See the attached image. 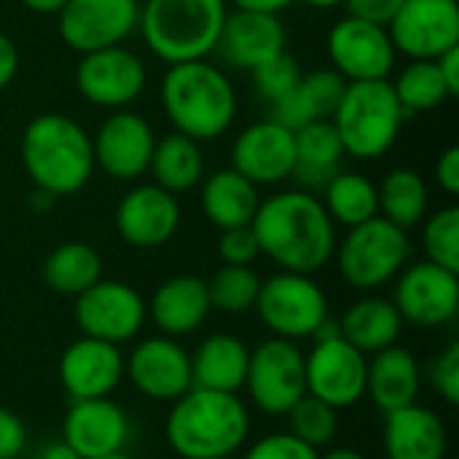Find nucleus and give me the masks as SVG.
I'll return each mask as SVG.
<instances>
[{
	"label": "nucleus",
	"mask_w": 459,
	"mask_h": 459,
	"mask_svg": "<svg viewBox=\"0 0 459 459\" xmlns=\"http://www.w3.org/2000/svg\"><path fill=\"white\" fill-rule=\"evenodd\" d=\"M253 231L272 264L280 272L317 274L328 266L336 250V223L325 212L320 196L307 188L280 191L261 199Z\"/></svg>",
	"instance_id": "f257e3e1"
},
{
	"label": "nucleus",
	"mask_w": 459,
	"mask_h": 459,
	"mask_svg": "<svg viewBox=\"0 0 459 459\" xmlns=\"http://www.w3.org/2000/svg\"><path fill=\"white\" fill-rule=\"evenodd\" d=\"M250 436V411L237 393L191 387L180 395L164 422V438L180 459L237 455Z\"/></svg>",
	"instance_id": "f03ea898"
},
{
	"label": "nucleus",
	"mask_w": 459,
	"mask_h": 459,
	"mask_svg": "<svg viewBox=\"0 0 459 459\" xmlns=\"http://www.w3.org/2000/svg\"><path fill=\"white\" fill-rule=\"evenodd\" d=\"M19 153L32 186L54 199L78 194L94 172L91 134L65 113L35 116L22 132Z\"/></svg>",
	"instance_id": "7ed1b4c3"
},
{
	"label": "nucleus",
	"mask_w": 459,
	"mask_h": 459,
	"mask_svg": "<svg viewBox=\"0 0 459 459\" xmlns=\"http://www.w3.org/2000/svg\"><path fill=\"white\" fill-rule=\"evenodd\" d=\"M161 105L175 132L207 143L237 118V89L226 70L210 59L169 65L161 78Z\"/></svg>",
	"instance_id": "20e7f679"
},
{
	"label": "nucleus",
	"mask_w": 459,
	"mask_h": 459,
	"mask_svg": "<svg viewBox=\"0 0 459 459\" xmlns=\"http://www.w3.org/2000/svg\"><path fill=\"white\" fill-rule=\"evenodd\" d=\"M226 13V0H143L137 30L153 56L178 65L215 51Z\"/></svg>",
	"instance_id": "39448f33"
},
{
	"label": "nucleus",
	"mask_w": 459,
	"mask_h": 459,
	"mask_svg": "<svg viewBox=\"0 0 459 459\" xmlns=\"http://www.w3.org/2000/svg\"><path fill=\"white\" fill-rule=\"evenodd\" d=\"M344 153L360 161L382 159L398 140L406 113L390 78L347 83L339 108L331 116Z\"/></svg>",
	"instance_id": "423d86ee"
},
{
	"label": "nucleus",
	"mask_w": 459,
	"mask_h": 459,
	"mask_svg": "<svg viewBox=\"0 0 459 459\" xmlns=\"http://www.w3.org/2000/svg\"><path fill=\"white\" fill-rule=\"evenodd\" d=\"M342 280L363 293L390 285L411 261V237L382 215L347 229L333 250Z\"/></svg>",
	"instance_id": "0eeeda50"
},
{
	"label": "nucleus",
	"mask_w": 459,
	"mask_h": 459,
	"mask_svg": "<svg viewBox=\"0 0 459 459\" xmlns=\"http://www.w3.org/2000/svg\"><path fill=\"white\" fill-rule=\"evenodd\" d=\"M315 347L304 355L307 393L336 411L358 406L366 398L368 358L339 333L336 320H325L312 336Z\"/></svg>",
	"instance_id": "6e6552de"
},
{
	"label": "nucleus",
	"mask_w": 459,
	"mask_h": 459,
	"mask_svg": "<svg viewBox=\"0 0 459 459\" xmlns=\"http://www.w3.org/2000/svg\"><path fill=\"white\" fill-rule=\"evenodd\" d=\"M253 309L272 336L288 342L312 339L317 328L331 317L325 290L315 282L312 274L299 272H277L269 280H261Z\"/></svg>",
	"instance_id": "1a4fd4ad"
},
{
	"label": "nucleus",
	"mask_w": 459,
	"mask_h": 459,
	"mask_svg": "<svg viewBox=\"0 0 459 459\" xmlns=\"http://www.w3.org/2000/svg\"><path fill=\"white\" fill-rule=\"evenodd\" d=\"M242 390H247V398L258 411L269 417H285L307 395L304 352L299 344L269 336L250 350Z\"/></svg>",
	"instance_id": "9d476101"
},
{
	"label": "nucleus",
	"mask_w": 459,
	"mask_h": 459,
	"mask_svg": "<svg viewBox=\"0 0 459 459\" xmlns=\"http://www.w3.org/2000/svg\"><path fill=\"white\" fill-rule=\"evenodd\" d=\"M393 307L401 320L417 328L449 325L459 312V277L433 261L406 264L393 280Z\"/></svg>",
	"instance_id": "9b49d317"
},
{
	"label": "nucleus",
	"mask_w": 459,
	"mask_h": 459,
	"mask_svg": "<svg viewBox=\"0 0 459 459\" xmlns=\"http://www.w3.org/2000/svg\"><path fill=\"white\" fill-rule=\"evenodd\" d=\"M73 315L83 336L121 347L143 331L148 320V304L132 285L118 280H100L75 296Z\"/></svg>",
	"instance_id": "f8f14e48"
},
{
	"label": "nucleus",
	"mask_w": 459,
	"mask_h": 459,
	"mask_svg": "<svg viewBox=\"0 0 459 459\" xmlns=\"http://www.w3.org/2000/svg\"><path fill=\"white\" fill-rule=\"evenodd\" d=\"M331 67L347 81H385L395 67V46L385 24L347 13L328 32Z\"/></svg>",
	"instance_id": "ddd939ff"
},
{
	"label": "nucleus",
	"mask_w": 459,
	"mask_h": 459,
	"mask_svg": "<svg viewBox=\"0 0 459 459\" xmlns=\"http://www.w3.org/2000/svg\"><path fill=\"white\" fill-rule=\"evenodd\" d=\"M75 86L86 102L108 110H121L145 91L148 67L124 43L97 48L81 54V62L75 67Z\"/></svg>",
	"instance_id": "4468645a"
},
{
	"label": "nucleus",
	"mask_w": 459,
	"mask_h": 459,
	"mask_svg": "<svg viewBox=\"0 0 459 459\" xmlns=\"http://www.w3.org/2000/svg\"><path fill=\"white\" fill-rule=\"evenodd\" d=\"M137 22L140 0H65L56 13L62 43L78 54L121 46Z\"/></svg>",
	"instance_id": "2eb2a0df"
},
{
	"label": "nucleus",
	"mask_w": 459,
	"mask_h": 459,
	"mask_svg": "<svg viewBox=\"0 0 459 459\" xmlns=\"http://www.w3.org/2000/svg\"><path fill=\"white\" fill-rule=\"evenodd\" d=\"M124 379L148 401L175 403L194 387L191 352L172 336H148L124 358Z\"/></svg>",
	"instance_id": "dca6fc26"
},
{
	"label": "nucleus",
	"mask_w": 459,
	"mask_h": 459,
	"mask_svg": "<svg viewBox=\"0 0 459 459\" xmlns=\"http://www.w3.org/2000/svg\"><path fill=\"white\" fill-rule=\"evenodd\" d=\"M156 140L159 137L145 116L129 108L110 110L91 137L94 167L113 180H137L148 172Z\"/></svg>",
	"instance_id": "f3484780"
},
{
	"label": "nucleus",
	"mask_w": 459,
	"mask_h": 459,
	"mask_svg": "<svg viewBox=\"0 0 459 459\" xmlns=\"http://www.w3.org/2000/svg\"><path fill=\"white\" fill-rule=\"evenodd\" d=\"M387 32L398 54L409 59H438L459 46L457 0H406L390 19Z\"/></svg>",
	"instance_id": "a211bd4d"
},
{
	"label": "nucleus",
	"mask_w": 459,
	"mask_h": 459,
	"mask_svg": "<svg viewBox=\"0 0 459 459\" xmlns=\"http://www.w3.org/2000/svg\"><path fill=\"white\" fill-rule=\"evenodd\" d=\"M296 137L274 118L245 126L231 145V169L255 186H274L293 178Z\"/></svg>",
	"instance_id": "6ab92c4d"
},
{
	"label": "nucleus",
	"mask_w": 459,
	"mask_h": 459,
	"mask_svg": "<svg viewBox=\"0 0 459 459\" xmlns=\"http://www.w3.org/2000/svg\"><path fill=\"white\" fill-rule=\"evenodd\" d=\"M129 438V417L113 398L73 401L62 422V441L81 459L118 455L126 449Z\"/></svg>",
	"instance_id": "aec40b11"
},
{
	"label": "nucleus",
	"mask_w": 459,
	"mask_h": 459,
	"mask_svg": "<svg viewBox=\"0 0 459 459\" xmlns=\"http://www.w3.org/2000/svg\"><path fill=\"white\" fill-rule=\"evenodd\" d=\"M288 48V30L280 13L231 8L226 13L215 56L231 70H253L269 56Z\"/></svg>",
	"instance_id": "412c9836"
},
{
	"label": "nucleus",
	"mask_w": 459,
	"mask_h": 459,
	"mask_svg": "<svg viewBox=\"0 0 459 459\" xmlns=\"http://www.w3.org/2000/svg\"><path fill=\"white\" fill-rule=\"evenodd\" d=\"M116 229L126 245L140 250L167 245L180 229L178 196L159 188L156 183L129 188L116 207Z\"/></svg>",
	"instance_id": "4be33fe9"
},
{
	"label": "nucleus",
	"mask_w": 459,
	"mask_h": 459,
	"mask_svg": "<svg viewBox=\"0 0 459 459\" xmlns=\"http://www.w3.org/2000/svg\"><path fill=\"white\" fill-rule=\"evenodd\" d=\"M59 382L70 401L110 398L124 382V355L116 344L81 336L59 358Z\"/></svg>",
	"instance_id": "5701e85b"
},
{
	"label": "nucleus",
	"mask_w": 459,
	"mask_h": 459,
	"mask_svg": "<svg viewBox=\"0 0 459 459\" xmlns=\"http://www.w3.org/2000/svg\"><path fill=\"white\" fill-rule=\"evenodd\" d=\"M382 446L387 459H446L449 430L433 409L411 403L385 414Z\"/></svg>",
	"instance_id": "b1692460"
},
{
	"label": "nucleus",
	"mask_w": 459,
	"mask_h": 459,
	"mask_svg": "<svg viewBox=\"0 0 459 459\" xmlns=\"http://www.w3.org/2000/svg\"><path fill=\"white\" fill-rule=\"evenodd\" d=\"M210 312L212 304L207 282L196 274H175L164 280L148 301V317L164 336L172 339L196 333Z\"/></svg>",
	"instance_id": "393cba45"
},
{
	"label": "nucleus",
	"mask_w": 459,
	"mask_h": 459,
	"mask_svg": "<svg viewBox=\"0 0 459 459\" xmlns=\"http://www.w3.org/2000/svg\"><path fill=\"white\" fill-rule=\"evenodd\" d=\"M422 390V368L417 355L401 344H393L368 358L366 395L382 414L417 403Z\"/></svg>",
	"instance_id": "a878e982"
},
{
	"label": "nucleus",
	"mask_w": 459,
	"mask_h": 459,
	"mask_svg": "<svg viewBox=\"0 0 459 459\" xmlns=\"http://www.w3.org/2000/svg\"><path fill=\"white\" fill-rule=\"evenodd\" d=\"M347 81L333 67L304 73L299 83L272 105V118L288 129H301L312 121H325L342 102Z\"/></svg>",
	"instance_id": "bb28decb"
},
{
	"label": "nucleus",
	"mask_w": 459,
	"mask_h": 459,
	"mask_svg": "<svg viewBox=\"0 0 459 459\" xmlns=\"http://www.w3.org/2000/svg\"><path fill=\"white\" fill-rule=\"evenodd\" d=\"M250 347L231 333H210L191 352L194 387L215 393H237L245 387Z\"/></svg>",
	"instance_id": "cd10ccee"
},
{
	"label": "nucleus",
	"mask_w": 459,
	"mask_h": 459,
	"mask_svg": "<svg viewBox=\"0 0 459 459\" xmlns=\"http://www.w3.org/2000/svg\"><path fill=\"white\" fill-rule=\"evenodd\" d=\"M199 204L207 221L223 231V229H237V226H250L261 204V196H258L255 183H250L237 169L226 167L202 180Z\"/></svg>",
	"instance_id": "c85d7f7f"
},
{
	"label": "nucleus",
	"mask_w": 459,
	"mask_h": 459,
	"mask_svg": "<svg viewBox=\"0 0 459 459\" xmlns=\"http://www.w3.org/2000/svg\"><path fill=\"white\" fill-rule=\"evenodd\" d=\"M342 339H347L355 350L366 358L398 344L403 333V320L390 299L382 296H363L347 307V312L336 320Z\"/></svg>",
	"instance_id": "c756f323"
},
{
	"label": "nucleus",
	"mask_w": 459,
	"mask_h": 459,
	"mask_svg": "<svg viewBox=\"0 0 459 459\" xmlns=\"http://www.w3.org/2000/svg\"><path fill=\"white\" fill-rule=\"evenodd\" d=\"M296 137V164H293V178L312 188H323L344 161V145L342 137L333 126L331 118L325 121H312L301 129L293 132Z\"/></svg>",
	"instance_id": "7c9ffc66"
},
{
	"label": "nucleus",
	"mask_w": 459,
	"mask_h": 459,
	"mask_svg": "<svg viewBox=\"0 0 459 459\" xmlns=\"http://www.w3.org/2000/svg\"><path fill=\"white\" fill-rule=\"evenodd\" d=\"M148 172L153 175V183L159 188L178 196V194H186L202 183L204 153L194 137L172 132V134L156 140Z\"/></svg>",
	"instance_id": "2f4dec72"
},
{
	"label": "nucleus",
	"mask_w": 459,
	"mask_h": 459,
	"mask_svg": "<svg viewBox=\"0 0 459 459\" xmlns=\"http://www.w3.org/2000/svg\"><path fill=\"white\" fill-rule=\"evenodd\" d=\"M379 215L398 229L409 231L428 218L430 210V188L422 175L409 167L390 169L382 183H377Z\"/></svg>",
	"instance_id": "473e14b6"
},
{
	"label": "nucleus",
	"mask_w": 459,
	"mask_h": 459,
	"mask_svg": "<svg viewBox=\"0 0 459 459\" xmlns=\"http://www.w3.org/2000/svg\"><path fill=\"white\" fill-rule=\"evenodd\" d=\"M102 280V255L86 242H62L43 261V282L59 296H81Z\"/></svg>",
	"instance_id": "72a5a7b5"
},
{
	"label": "nucleus",
	"mask_w": 459,
	"mask_h": 459,
	"mask_svg": "<svg viewBox=\"0 0 459 459\" xmlns=\"http://www.w3.org/2000/svg\"><path fill=\"white\" fill-rule=\"evenodd\" d=\"M320 191H323L320 202L333 223L352 229V226L366 223L379 215L377 183L360 172L339 169Z\"/></svg>",
	"instance_id": "f704fd0d"
},
{
	"label": "nucleus",
	"mask_w": 459,
	"mask_h": 459,
	"mask_svg": "<svg viewBox=\"0 0 459 459\" xmlns=\"http://www.w3.org/2000/svg\"><path fill=\"white\" fill-rule=\"evenodd\" d=\"M390 83L406 116L436 110L452 97L436 59H411Z\"/></svg>",
	"instance_id": "c9c22d12"
},
{
	"label": "nucleus",
	"mask_w": 459,
	"mask_h": 459,
	"mask_svg": "<svg viewBox=\"0 0 459 459\" xmlns=\"http://www.w3.org/2000/svg\"><path fill=\"white\" fill-rule=\"evenodd\" d=\"M261 290V277L253 266H229L223 264L207 282L212 309L223 315H245L255 307Z\"/></svg>",
	"instance_id": "e433bc0d"
},
{
	"label": "nucleus",
	"mask_w": 459,
	"mask_h": 459,
	"mask_svg": "<svg viewBox=\"0 0 459 459\" xmlns=\"http://www.w3.org/2000/svg\"><path fill=\"white\" fill-rule=\"evenodd\" d=\"M285 417H288V433L317 452L331 446L339 433V411L309 393Z\"/></svg>",
	"instance_id": "4c0bfd02"
},
{
	"label": "nucleus",
	"mask_w": 459,
	"mask_h": 459,
	"mask_svg": "<svg viewBox=\"0 0 459 459\" xmlns=\"http://www.w3.org/2000/svg\"><path fill=\"white\" fill-rule=\"evenodd\" d=\"M425 258L459 274V207L449 204L422 221Z\"/></svg>",
	"instance_id": "58836bf2"
},
{
	"label": "nucleus",
	"mask_w": 459,
	"mask_h": 459,
	"mask_svg": "<svg viewBox=\"0 0 459 459\" xmlns=\"http://www.w3.org/2000/svg\"><path fill=\"white\" fill-rule=\"evenodd\" d=\"M250 75H253V86H255L258 97L274 105L277 100H282L299 83V78L304 73H301L299 59L285 48V51L269 56L266 62H261L258 67H253Z\"/></svg>",
	"instance_id": "ea45409f"
},
{
	"label": "nucleus",
	"mask_w": 459,
	"mask_h": 459,
	"mask_svg": "<svg viewBox=\"0 0 459 459\" xmlns=\"http://www.w3.org/2000/svg\"><path fill=\"white\" fill-rule=\"evenodd\" d=\"M428 382L438 393V398L449 406L459 403V344L452 342L441 350V355L428 368Z\"/></svg>",
	"instance_id": "a19ab883"
},
{
	"label": "nucleus",
	"mask_w": 459,
	"mask_h": 459,
	"mask_svg": "<svg viewBox=\"0 0 459 459\" xmlns=\"http://www.w3.org/2000/svg\"><path fill=\"white\" fill-rule=\"evenodd\" d=\"M239 459H320V452L290 433H269L250 444L245 457Z\"/></svg>",
	"instance_id": "79ce46f5"
},
{
	"label": "nucleus",
	"mask_w": 459,
	"mask_h": 459,
	"mask_svg": "<svg viewBox=\"0 0 459 459\" xmlns=\"http://www.w3.org/2000/svg\"><path fill=\"white\" fill-rule=\"evenodd\" d=\"M218 255L229 266H253V261L261 255L253 226L223 229L218 239Z\"/></svg>",
	"instance_id": "37998d69"
},
{
	"label": "nucleus",
	"mask_w": 459,
	"mask_h": 459,
	"mask_svg": "<svg viewBox=\"0 0 459 459\" xmlns=\"http://www.w3.org/2000/svg\"><path fill=\"white\" fill-rule=\"evenodd\" d=\"M27 449V428L19 414L0 406V459H19Z\"/></svg>",
	"instance_id": "c03bdc74"
},
{
	"label": "nucleus",
	"mask_w": 459,
	"mask_h": 459,
	"mask_svg": "<svg viewBox=\"0 0 459 459\" xmlns=\"http://www.w3.org/2000/svg\"><path fill=\"white\" fill-rule=\"evenodd\" d=\"M406 0H347L344 8L347 13L352 16H360V19H368V22H377V24H390V19L401 11Z\"/></svg>",
	"instance_id": "a18cd8bd"
},
{
	"label": "nucleus",
	"mask_w": 459,
	"mask_h": 459,
	"mask_svg": "<svg viewBox=\"0 0 459 459\" xmlns=\"http://www.w3.org/2000/svg\"><path fill=\"white\" fill-rule=\"evenodd\" d=\"M436 180L441 186V191L446 196H457L459 194V148L449 145L438 161H436Z\"/></svg>",
	"instance_id": "49530a36"
},
{
	"label": "nucleus",
	"mask_w": 459,
	"mask_h": 459,
	"mask_svg": "<svg viewBox=\"0 0 459 459\" xmlns=\"http://www.w3.org/2000/svg\"><path fill=\"white\" fill-rule=\"evenodd\" d=\"M19 73V48L11 35L0 32V91L11 86Z\"/></svg>",
	"instance_id": "de8ad7c7"
},
{
	"label": "nucleus",
	"mask_w": 459,
	"mask_h": 459,
	"mask_svg": "<svg viewBox=\"0 0 459 459\" xmlns=\"http://www.w3.org/2000/svg\"><path fill=\"white\" fill-rule=\"evenodd\" d=\"M436 65H438V70H441V78H444V83H446L449 94H452V97H457L459 94V46L449 48V51H444V54L436 59Z\"/></svg>",
	"instance_id": "09e8293b"
},
{
	"label": "nucleus",
	"mask_w": 459,
	"mask_h": 459,
	"mask_svg": "<svg viewBox=\"0 0 459 459\" xmlns=\"http://www.w3.org/2000/svg\"><path fill=\"white\" fill-rule=\"evenodd\" d=\"M234 8H245V11H269V13H280L282 8H288L296 0H226Z\"/></svg>",
	"instance_id": "8fccbe9b"
},
{
	"label": "nucleus",
	"mask_w": 459,
	"mask_h": 459,
	"mask_svg": "<svg viewBox=\"0 0 459 459\" xmlns=\"http://www.w3.org/2000/svg\"><path fill=\"white\" fill-rule=\"evenodd\" d=\"M38 459H81L65 441H54V444H48L43 452H40V457Z\"/></svg>",
	"instance_id": "3c124183"
},
{
	"label": "nucleus",
	"mask_w": 459,
	"mask_h": 459,
	"mask_svg": "<svg viewBox=\"0 0 459 459\" xmlns=\"http://www.w3.org/2000/svg\"><path fill=\"white\" fill-rule=\"evenodd\" d=\"M19 3L35 13H59V8L65 5V0H19Z\"/></svg>",
	"instance_id": "603ef678"
},
{
	"label": "nucleus",
	"mask_w": 459,
	"mask_h": 459,
	"mask_svg": "<svg viewBox=\"0 0 459 459\" xmlns=\"http://www.w3.org/2000/svg\"><path fill=\"white\" fill-rule=\"evenodd\" d=\"M320 459H368L366 455H360L358 449H350V446H336L325 455H320Z\"/></svg>",
	"instance_id": "864d4df0"
},
{
	"label": "nucleus",
	"mask_w": 459,
	"mask_h": 459,
	"mask_svg": "<svg viewBox=\"0 0 459 459\" xmlns=\"http://www.w3.org/2000/svg\"><path fill=\"white\" fill-rule=\"evenodd\" d=\"M30 204H32V210L43 212V210L54 207V196H51V194H46V191H38V188H35V194H32Z\"/></svg>",
	"instance_id": "5fc2aeb1"
},
{
	"label": "nucleus",
	"mask_w": 459,
	"mask_h": 459,
	"mask_svg": "<svg viewBox=\"0 0 459 459\" xmlns=\"http://www.w3.org/2000/svg\"><path fill=\"white\" fill-rule=\"evenodd\" d=\"M301 3H307L309 8H320V11H328V8H339V5H344L347 0H301Z\"/></svg>",
	"instance_id": "6e6d98bb"
},
{
	"label": "nucleus",
	"mask_w": 459,
	"mask_h": 459,
	"mask_svg": "<svg viewBox=\"0 0 459 459\" xmlns=\"http://www.w3.org/2000/svg\"><path fill=\"white\" fill-rule=\"evenodd\" d=\"M100 459H134V457H129L126 452H118V455H110V457H100Z\"/></svg>",
	"instance_id": "4d7b16f0"
},
{
	"label": "nucleus",
	"mask_w": 459,
	"mask_h": 459,
	"mask_svg": "<svg viewBox=\"0 0 459 459\" xmlns=\"http://www.w3.org/2000/svg\"><path fill=\"white\" fill-rule=\"evenodd\" d=\"M215 459H239L237 455H229V457H215Z\"/></svg>",
	"instance_id": "13d9d810"
}]
</instances>
